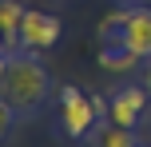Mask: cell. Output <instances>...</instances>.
<instances>
[{
    "instance_id": "obj_1",
    "label": "cell",
    "mask_w": 151,
    "mask_h": 147,
    "mask_svg": "<svg viewBox=\"0 0 151 147\" xmlns=\"http://www.w3.org/2000/svg\"><path fill=\"white\" fill-rule=\"evenodd\" d=\"M48 92H52V80H48L44 64L32 52L8 60V72L0 76V95H4L16 111H36L40 103L48 100Z\"/></svg>"
},
{
    "instance_id": "obj_2",
    "label": "cell",
    "mask_w": 151,
    "mask_h": 147,
    "mask_svg": "<svg viewBox=\"0 0 151 147\" xmlns=\"http://www.w3.org/2000/svg\"><path fill=\"white\" fill-rule=\"evenodd\" d=\"M96 100L91 95H83L76 84H64L60 87V127L68 139H83V135L91 131V123H96Z\"/></svg>"
},
{
    "instance_id": "obj_3",
    "label": "cell",
    "mask_w": 151,
    "mask_h": 147,
    "mask_svg": "<svg viewBox=\"0 0 151 147\" xmlns=\"http://www.w3.org/2000/svg\"><path fill=\"white\" fill-rule=\"evenodd\" d=\"M60 16L52 12H40V8H24V20H20V48L24 52H48V48L60 44Z\"/></svg>"
},
{
    "instance_id": "obj_4",
    "label": "cell",
    "mask_w": 151,
    "mask_h": 147,
    "mask_svg": "<svg viewBox=\"0 0 151 147\" xmlns=\"http://www.w3.org/2000/svg\"><path fill=\"white\" fill-rule=\"evenodd\" d=\"M115 44H123L127 52H135L139 60H147L151 56V8H131V20L123 24V32H119Z\"/></svg>"
},
{
    "instance_id": "obj_5",
    "label": "cell",
    "mask_w": 151,
    "mask_h": 147,
    "mask_svg": "<svg viewBox=\"0 0 151 147\" xmlns=\"http://www.w3.org/2000/svg\"><path fill=\"white\" fill-rule=\"evenodd\" d=\"M147 87H123V92H115V100L107 103V115H111V123L119 127H135L139 123V111L147 108Z\"/></svg>"
},
{
    "instance_id": "obj_6",
    "label": "cell",
    "mask_w": 151,
    "mask_h": 147,
    "mask_svg": "<svg viewBox=\"0 0 151 147\" xmlns=\"http://www.w3.org/2000/svg\"><path fill=\"white\" fill-rule=\"evenodd\" d=\"M20 20H24L20 0H0V32L8 48H20Z\"/></svg>"
},
{
    "instance_id": "obj_7",
    "label": "cell",
    "mask_w": 151,
    "mask_h": 147,
    "mask_svg": "<svg viewBox=\"0 0 151 147\" xmlns=\"http://www.w3.org/2000/svg\"><path fill=\"white\" fill-rule=\"evenodd\" d=\"M96 60H99V68H104V72H131V68L139 64V56L127 52L123 44H107V48H99Z\"/></svg>"
},
{
    "instance_id": "obj_8",
    "label": "cell",
    "mask_w": 151,
    "mask_h": 147,
    "mask_svg": "<svg viewBox=\"0 0 151 147\" xmlns=\"http://www.w3.org/2000/svg\"><path fill=\"white\" fill-rule=\"evenodd\" d=\"M96 147H139L131 127H119V123H104L96 131Z\"/></svg>"
},
{
    "instance_id": "obj_9",
    "label": "cell",
    "mask_w": 151,
    "mask_h": 147,
    "mask_svg": "<svg viewBox=\"0 0 151 147\" xmlns=\"http://www.w3.org/2000/svg\"><path fill=\"white\" fill-rule=\"evenodd\" d=\"M131 20V8H111V12L99 20V40H119L123 24Z\"/></svg>"
},
{
    "instance_id": "obj_10",
    "label": "cell",
    "mask_w": 151,
    "mask_h": 147,
    "mask_svg": "<svg viewBox=\"0 0 151 147\" xmlns=\"http://www.w3.org/2000/svg\"><path fill=\"white\" fill-rule=\"evenodd\" d=\"M12 111H16V108L4 100V95H0V139H4V135H8V127H12Z\"/></svg>"
},
{
    "instance_id": "obj_11",
    "label": "cell",
    "mask_w": 151,
    "mask_h": 147,
    "mask_svg": "<svg viewBox=\"0 0 151 147\" xmlns=\"http://www.w3.org/2000/svg\"><path fill=\"white\" fill-rule=\"evenodd\" d=\"M143 87H147V92H151V64H147V76H143Z\"/></svg>"
},
{
    "instance_id": "obj_12",
    "label": "cell",
    "mask_w": 151,
    "mask_h": 147,
    "mask_svg": "<svg viewBox=\"0 0 151 147\" xmlns=\"http://www.w3.org/2000/svg\"><path fill=\"white\" fill-rule=\"evenodd\" d=\"M4 48H8V44H4V32H0V52H4Z\"/></svg>"
}]
</instances>
